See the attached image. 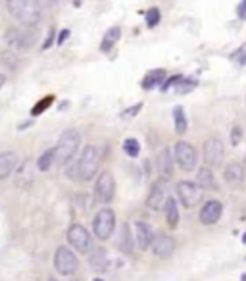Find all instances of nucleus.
<instances>
[{
	"mask_svg": "<svg viewBox=\"0 0 246 281\" xmlns=\"http://www.w3.org/2000/svg\"><path fill=\"white\" fill-rule=\"evenodd\" d=\"M242 243H244V245H246V233H244V235H242Z\"/></svg>",
	"mask_w": 246,
	"mask_h": 281,
	"instance_id": "nucleus-41",
	"label": "nucleus"
},
{
	"mask_svg": "<svg viewBox=\"0 0 246 281\" xmlns=\"http://www.w3.org/2000/svg\"><path fill=\"white\" fill-rule=\"evenodd\" d=\"M163 79H166V71L163 69H152L142 79V89L150 91V89L158 87L160 83H163Z\"/></svg>",
	"mask_w": 246,
	"mask_h": 281,
	"instance_id": "nucleus-24",
	"label": "nucleus"
},
{
	"mask_svg": "<svg viewBox=\"0 0 246 281\" xmlns=\"http://www.w3.org/2000/svg\"><path fill=\"white\" fill-rule=\"evenodd\" d=\"M160 20H161V14L156 6L146 12V25H148V27H156V25L160 23Z\"/></svg>",
	"mask_w": 246,
	"mask_h": 281,
	"instance_id": "nucleus-31",
	"label": "nucleus"
},
{
	"mask_svg": "<svg viewBox=\"0 0 246 281\" xmlns=\"http://www.w3.org/2000/svg\"><path fill=\"white\" fill-rule=\"evenodd\" d=\"M175 191H177V196H179L181 204L185 208H190V206H194V204L198 203L200 187L196 183H192V181H179L177 187H175Z\"/></svg>",
	"mask_w": 246,
	"mask_h": 281,
	"instance_id": "nucleus-13",
	"label": "nucleus"
},
{
	"mask_svg": "<svg viewBox=\"0 0 246 281\" xmlns=\"http://www.w3.org/2000/svg\"><path fill=\"white\" fill-rule=\"evenodd\" d=\"M117 249L121 252H125V254H131L133 249H135L131 227H129L127 223H123V227L119 229V235H117Z\"/></svg>",
	"mask_w": 246,
	"mask_h": 281,
	"instance_id": "nucleus-21",
	"label": "nucleus"
},
{
	"mask_svg": "<svg viewBox=\"0 0 246 281\" xmlns=\"http://www.w3.org/2000/svg\"><path fill=\"white\" fill-rule=\"evenodd\" d=\"M119 37H121V29H119V27H110V29L106 31L104 41H102V45H100V50H102V52H108V50L112 49L115 43L119 41Z\"/></svg>",
	"mask_w": 246,
	"mask_h": 281,
	"instance_id": "nucleus-27",
	"label": "nucleus"
},
{
	"mask_svg": "<svg viewBox=\"0 0 246 281\" xmlns=\"http://www.w3.org/2000/svg\"><path fill=\"white\" fill-rule=\"evenodd\" d=\"M223 156H225L223 141L218 137H210L204 143V148H202V158H204L206 166L208 168H219L223 164Z\"/></svg>",
	"mask_w": 246,
	"mask_h": 281,
	"instance_id": "nucleus-8",
	"label": "nucleus"
},
{
	"mask_svg": "<svg viewBox=\"0 0 246 281\" xmlns=\"http://www.w3.org/2000/svg\"><path fill=\"white\" fill-rule=\"evenodd\" d=\"M4 83H6V75H4V73H0V89L4 87Z\"/></svg>",
	"mask_w": 246,
	"mask_h": 281,
	"instance_id": "nucleus-40",
	"label": "nucleus"
},
{
	"mask_svg": "<svg viewBox=\"0 0 246 281\" xmlns=\"http://www.w3.org/2000/svg\"><path fill=\"white\" fill-rule=\"evenodd\" d=\"M2 60L8 64L10 69H16V66H18V60H16V56H14L12 52H4V54H2Z\"/></svg>",
	"mask_w": 246,
	"mask_h": 281,
	"instance_id": "nucleus-35",
	"label": "nucleus"
},
{
	"mask_svg": "<svg viewBox=\"0 0 246 281\" xmlns=\"http://www.w3.org/2000/svg\"><path fill=\"white\" fill-rule=\"evenodd\" d=\"M6 8L21 27H35L43 18L40 0H6Z\"/></svg>",
	"mask_w": 246,
	"mask_h": 281,
	"instance_id": "nucleus-1",
	"label": "nucleus"
},
{
	"mask_svg": "<svg viewBox=\"0 0 246 281\" xmlns=\"http://www.w3.org/2000/svg\"><path fill=\"white\" fill-rule=\"evenodd\" d=\"M67 243H69L77 252H83V254L93 251V237H91V233L87 231L83 225H79V223H73V225L67 229Z\"/></svg>",
	"mask_w": 246,
	"mask_h": 281,
	"instance_id": "nucleus-9",
	"label": "nucleus"
},
{
	"mask_svg": "<svg viewBox=\"0 0 246 281\" xmlns=\"http://www.w3.org/2000/svg\"><path fill=\"white\" fill-rule=\"evenodd\" d=\"M79 145H81V135L77 129H66L60 139H58L56 145V162L62 166H67L73 158L77 156V150H79Z\"/></svg>",
	"mask_w": 246,
	"mask_h": 281,
	"instance_id": "nucleus-2",
	"label": "nucleus"
},
{
	"mask_svg": "<svg viewBox=\"0 0 246 281\" xmlns=\"http://www.w3.org/2000/svg\"><path fill=\"white\" fill-rule=\"evenodd\" d=\"M89 266L95 271H104L108 268V254L104 249H93L89 254Z\"/></svg>",
	"mask_w": 246,
	"mask_h": 281,
	"instance_id": "nucleus-22",
	"label": "nucleus"
},
{
	"mask_svg": "<svg viewBox=\"0 0 246 281\" xmlns=\"http://www.w3.org/2000/svg\"><path fill=\"white\" fill-rule=\"evenodd\" d=\"M95 281H102V279H95Z\"/></svg>",
	"mask_w": 246,
	"mask_h": 281,
	"instance_id": "nucleus-43",
	"label": "nucleus"
},
{
	"mask_svg": "<svg viewBox=\"0 0 246 281\" xmlns=\"http://www.w3.org/2000/svg\"><path fill=\"white\" fill-rule=\"evenodd\" d=\"M221 212H223V206L219 200H208V203H204V206L200 208V222L204 223V225H214V223L219 222V218H221Z\"/></svg>",
	"mask_w": 246,
	"mask_h": 281,
	"instance_id": "nucleus-15",
	"label": "nucleus"
},
{
	"mask_svg": "<svg viewBox=\"0 0 246 281\" xmlns=\"http://www.w3.org/2000/svg\"><path fill=\"white\" fill-rule=\"evenodd\" d=\"M237 14H238V18H240V20H246V0H242V2L238 4Z\"/></svg>",
	"mask_w": 246,
	"mask_h": 281,
	"instance_id": "nucleus-36",
	"label": "nucleus"
},
{
	"mask_svg": "<svg viewBox=\"0 0 246 281\" xmlns=\"http://www.w3.org/2000/svg\"><path fill=\"white\" fill-rule=\"evenodd\" d=\"M67 35H69V29H64V31H62V33L58 35V45H62V43H64V41L67 39Z\"/></svg>",
	"mask_w": 246,
	"mask_h": 281,
	"instance_id": "nucleus-37",
	"label": "nucleus"
},
{
	"mask_svg": "<svg viewBox=\"0 0 246 281\" xmlns=\"http://www.w3.org/2000/svg\"><path fill=\"white\" fill-rule=\"evenodd\" d=\"M244 175H246L244 166L238 164V162H231V164H227L225 166V170H223V179H225V183L231 185V187L242 185Z\"/></svg>",
	"mask_w": 246,
	"mask_h": 281,
	"instance_id": "nucleus-17",
	"label": "nucleus"
},
{
	"mask_svg": "<svg viewBox=\"0 0 246 281\" xmlns=\"http://www.w3.org/2000/svg\"><path fill=\"white\" fill-rule=\"evenodd\" d=\"M54 162H56V146L48 148V150H45L43 154L38 156L37 168L40 170V172H48V170L52 168V164H54Z\"/></svg>",
	"mask_w": 246,
	"mask_h": 281,
	"instance_id": "nucleus-25",
	"label": "nucleus"
},
{
	"mask_svg": "<svg viewBox=\"0 0 246 281\" xmlns=\"http://www.w3.org/2000/svg\"><path fill=\"white\" fill-rule=\"evenodd\" d=\"M35 181V177H33V168H31V162H21L18 166V170H16V185L21 187V189H29L31 185Z\"/></svg>",
	"mask_w": 246,
	"mask_h": 281,
	"instance_id": "nucleus-20",
	"label": "nucleus"
},
{
	"mask_svg": "<svg viewBox=\"0 0 246 281\" xmlns=\"http://www.w3.org/2000/svg\"><path fill=\"white\" fill-rule=\"evenodd\" d=\"M175 168V156L171 152L170 148L166 146V148H161L158 156H156V170H158V175H160V179L163 181H168L173 177V170Z\"/></svg>",
	"mask_w": 246,
	"mask_h": 281,
	"instance_id": "nucleus-12",
	"label": "nucleus"
},
{
	"mask_svg": "<svg viewBox=\"0 0 246 281\" xmlns=\"http://www.w3.org/2000/svg\"><path fill=\"white\" fill-rule=\"evenodd\" d=\"M196 185L200 187V191H216L218 189V181H216V175L212 172V168H208V166L200 168L198 174H196Z\"/></svg>",
	"mask_w": 246,
	"mask_h": 281,
	"instance_id": "nucleus-19",
	"label": "nucleus"
},
{
	"mask_svg": "<svg viewBox=\"0 0 246 281\" xmlns=\"http://www.w3.org/2000/svg\"><path fill=\"white\" fill-rule=\"evenodd\" d=\"M54 268L60 275H73L79 268V260L67 247H58L54 254Z\"/></svg>",
	"mask_w": 246,
	"mask_h": 281,
	"instance_id": "nucleus-10",
	"label": "nucleus"
},
{
	"mask_svg": "<svg viewBox=\"0 0 246 281\" xmlns=\"http://www.w3.org/2000/svg\"><path fill=\"white\" fill-rule=\"evenodd\" d=\"M173 122H175V131H177L179 135L187 133V129H189V122H187V116H185V110H183V106L173 108Z\"/></svg>",
	"mask_w": 246,
	"mask_h": 281,
	"instance_id": "nucleus-26",
	"label": "nucleus"
},
{
	"mask_svg": "<svg viewBox=\"0 0 246 281\" xmlns=\"http://www.w3.org/2000/svg\"><path fill=\"white\" fill-rule=\"evenodd\" d=\"M6 45L16 52H27L37 43V33L31 27H10L4 35Z\"/></svg>",
	"mask_w": 246,
	"mask_h": 281,
	"instance_id": "nucleus-4",
	"label": "nucleus"
},
{
	"mask_svg": "<svg viewBox=\"0 0 246 281\" xmlns=\"http://www.w3.org/2000/svg\"><path fill=\"white\" fill-rule=\"evenodd\" d=\"M163 210H166V222H168V225H170L171 229L177 227V223H179V208H177V200L173 196L168 198Z\"/></svg>",
	"mask_w": 246,
	"mask_h": 281,
	"instance_id": "nucleus-23",
	"label": "nucleus"
},
{
	"mask_svg": "<svg viewBox=\"0 0 246 281\" xmlns=\"http://www.w3.org/2000/svg\"><path fill=\"white\" fill-rule=\"evenodd\" d=\"M115 194V179L112 172H102V174L96 177V183H95V198L96 203H102L108 204L112 203Z\"/></svg>",
	"mask_w": 246,
	"mask_h": 281,
	"instance_id": "nucleus-7",
	"label": "nucleus"
},
{
	"mask_svg": "<svg viewBox=\"0 0 246 281\" xmlns=\"http://www.w3.org/2000/svg\"><path fill=\"white\" fill-rule=\"evenodd\" d=\"M98 166H100V150L95 145L85 146L77 160V179L91 181L98 172Z\"/></svg>",
	"mask_w": 246,
	"mask_h": 281,
	"instance_id": "nucleus-3",
	"label": "nucleus"
},
{
	"mask_svg": "<svg viewBox=\"0 0 246 281\" xmlns=\"http://www.w3.org/2000/svg\"><path fill=\"white\" fill-rule=\"evenodd\" d=\"M115 229V212L112 208H102L95 216L93 222V231L98 241H108Z\"/></svg>",
	"mask_w": 246,
	"mask_h": 281,
	"instance_id": "nucleus-5",
	"label": "nucleus"
},
{
	"mask_svg": "<svg viewBox=\"0 0 246 281\" xmlns=\"http://www.w3.org/2000/svg\"><path fill=\"white\" fill-rule=\"evenodd\" d=\"M173 156H175V162L179 166L183 172H192L196 170L198 164V152L196 148L187 143V141H179L177 145L173 146Z\"/></svg>",
	"mask_w": 246,
	"mask_h": 281,
	"instance_id": "nucleus-6",
	"label": "nucleus"
},
{
	"mask_svg": "<svg viewBox=\"0 0 246 281\" xmlns=\"http://www.w3.org/2000/svg\"><path fill=\"white\" fill-rule=\"evenodd\" d=\"M141 108H142V104H137V106H133L131 110H127V112H123V116H133V114H135V112H139Z\"/></svg>",
	"mask_w": 246,
	"mask_h": 281,
	"instance_id": "nucleus-39",
	"label": "nucleus"
},
{
	"mask_svg": "<svg viewBox=\"0 0 246 281\" xmlns=\"http://www.w3.org/2000/svg\"><path fill=\"white\" fill-rule=\"evenodd\" d=\"M135 243L141 251L150 249L154 243V231L146 222H137L135 223Z\"/></svg>",
	"mask_w": 246,
	"mask_h": 281,
	"instance_id": "nucleus-16",
	"label": "nucleus"
},
{
	"mask_svg": "<svg viewBox=\"0 0 246 281\" xmlns=\"http://www.w3.org/2000/svg\"><path fill=\"white\" fill-rule=\"evenodd\" d=\"M168 198H170V194H168V185H166L163 179H158V181L152 183L148 198H146V206H148L150 210H154V212H158L161 208H166Z\"/></svg>",
	"mask_w": 246,
	"mask_h": 281,
	"instance_id": "nucleus-11",
	"label": "nucleus"
},
{
	"mask_svg": "<svg viewBox=\"0 0 246 281\" xmlns=\"http://www.w3.org/2000/svg\"><path fill=\"white\" fill-rule=\"evenodd\" d=\"M150 249L156 258L168 260V258H171V254L175 252V241H173V237L161 233V235H156V237H154V243H152Z\"/></svg>",
	"mask_w": 246,
	"mask_h": 281,
	"instance_id": "nucleus-14",
	"label": "nucleus"
},
{
	"mask_svg": "<svg viewBox=\"0 0 246 281\" xmlns=\"http://www.w3.org/2000/svg\"><path fill=\"white\" fill-rule=\"evenodd\" d=\"M181 79H183V75H173V77H170L161 85V91H170L171 87H177V83H179Z\"/></svg>",
	"mask_w": 246,
	"mask_h": 281,
	"instance_id": "nucleus-34",
	"label": "nucleus"
},
{
	"mask_svg": "<svg viewBox=\"0 0 246 281\" xmlns=\"http://www.w3.org/2000/svg\"><path fill=\"white\" fill-rule=\"evenodd\" d=\"M244 164H246V162H244Z\"/></svg>",
	"mask_w": 246,
	"mask_h": 281,
	"instance_id": "nucleus-44",
	"label": "nucleus"
},
{
	"mask_svg": "<svg viewBox=\"0 0 246 281\" xmlns=\"http://www.w3.org/2000/svg\"><path fill=\"white\" fill-rule=\"evenodd\" d=\"M48 281H58V279H54V277H50V279H48Z\"/></svg>",
	"mask_w": 246,
	"mask_h": 281,
	"instance_id": "nucleus-42",
	"label": "nucleus"
},
{
	"mask_svg": "<svg viewBox=\"0 0 246 281\" xmlns=\"http://www.w3.org/2000/svg\"><path fill=\"white\" fill-rule=\"evenodd\" d=\"M231 62H235L238 66H246V43L231 54Z\"/></svg>",
	"mask_w": 246,
	"mask_h": 281,
	"instance_id": "nucleus-32",
	"label": "nucleus"
},
{
	"mask_svg": "<svg viewBox=\"0 0 246 281\" xmlns=\"http://www.w3.org/2000/svg\"><path fill=\"white\" fill-rule=\"evenodd\" d=\"M196 79H181L179 83H177V87H175V93L177 95H187V93H190L192 89H196Z\"/></svg>",
	"mask_w": 246,
	"mask_h": 281,
	"instance_id": "nucleus-29",
	"label": "nucleus"
},
{
	"mask_svg": "<svg viewBox=\"0 0 246 281\" xmlns=\"http://www.w3.org/2000/svg\"><path fill=\"white\" fill-rule=\"evenodd\" d=\"M19 160L18 154L14 150H6V152H0V179H6L10 174H14L18 170Z\"/></svg>",
	"mask_w": 246,
	"mask_h": 281,
	"instance_id": "nucleus-18",
	"label": "nucleus"
},
{
	"mask_svg": "<svg viewBox=\"0 0 246 281\" xmlns=\"http://www.w3.org/2000/svg\"><path fill=\"white\" fill-rule=\"evenodd\" d=\"M123 150H125V154L127 156L137 158L139 152H141V145H139V141H137V139H125V143H123Z\"/></svg>",
	"mask_w": 246,
	"mask_h": 281,
	"instance_id": "nucleus-28",
	"label": "nucleus"
},
{
	"mask_svg": "<svg viewBox=\"0 0 246 281\" xmlns=\"http://www.w3.org/2000/svg\"><path fill=\"white\" fill-rule=\"evenodd\" d=\"M52 102H54V97H45V98H40L37 104H35V108L31 110V114H33V116H38V114H43V112H45V110H47V108L50 106Z\"/></svg>",
	"mask_w": 246,
	"mask_h": 281,
	"instance_id": "nucleus-30",
	"label": "nucleus"
},
{
	"mask_svg": "<svg viewBox=\"0 0 246 281\" xmlns=\"http://www.w3.org/2000/svg\"><path fill=\"white\" fill-rule=\"evenodd\" d=\"M52 37H54V29H50V33H48V39L45 41V45H43V49H48V47L52 45Z\"/></svg>",
	"mask_w": 246,
	"mask_h": 281,
	"instance_id": "nucleus-38",
	"label": "nucleus"
},
{
	"mask_svg": "<svg viewBox=\"0 0 246 281\" xmlns=\"http://www.w3.org/2000/svg\"><path fill=\"white\" fill-rule=\"evenodd\" d=\"M240 141H242V127L233 126V129H231V145L237 146L240 145Z\"/></svg>",
	"mask_w": 246,
	"mask_h": 281,
	"instance_id": "nucleus-33",
	"label": "nucleus"
}]
</instances>
